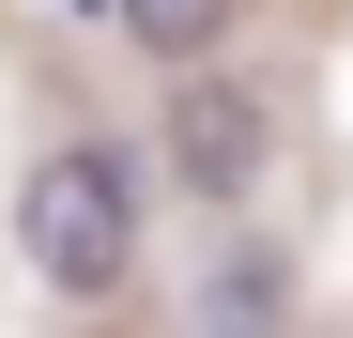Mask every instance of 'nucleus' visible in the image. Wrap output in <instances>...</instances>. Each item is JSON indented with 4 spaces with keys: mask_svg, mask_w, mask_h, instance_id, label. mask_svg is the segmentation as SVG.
Returning <instances> with one entry per match:
<instances>
[{
    "mask_svg": "<svg viewBox=\"0 0 353 338\" xmlns=\"http://www.w3.org/2000/svg\"><path fill=\"white\" fill-rule=\"evenodd\" d=\"M261 169H276V92L261 77H230V62L169 77V185L185 200H246Z\"/></svg>",
    "mask_w": 353,
    "mask_h": 338,
    "instance_id": "f03ea898",
    "label": "nucleus"
},
{
    "mask_svg": "<svg viewBox=\"0 0 353 338\" xmlns=\"http://www.w3.org/2000/svg\"><path fill=\"white\" fill-rule=\"evenodd\" d=\"M16 261H31L62 308H108V292L139 277V169L108 154V139H46L31 185H16Z\"/></svg>",
    "mask_w": 353,
    "mask_h": 338,
    "instance_id": "f257e3e1",
    "label": "nucleus"
},
{
    "mask_svg": "<svg viewBox=\"0 0 353 338\" xmlns=\"http://www.w3.org/2000/svg\"><path fill=\"white\" fill-rule=\"evenodd\" d=\"M108 31H123V46H154L169 77H200L215 46H230V0H108Z\"/></svg>",
    "mask_w": 353,
    "mask_h": 338,
    "instance_id": "20e7f679",
    "label": "nucleus"
},
{
    "mask_svg": "<svg viewBox=\"0 0 353 338\" xmlns=\"http://www.w3.org/2000/svg\"><path fill=\"white\" fill-rule=\"evenodd\" d=\"M200 338H292V261H276V246H215Z\"/></svg>",
    "mask_w": 353,
    "mask_h": 338,
    "instance_id": "7ed1b4c3",
    "label": "nucleus"
}]
</instances>
